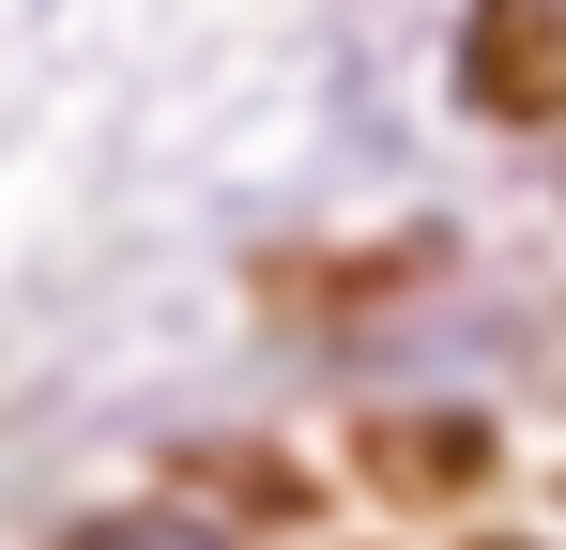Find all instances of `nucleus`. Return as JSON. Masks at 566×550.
<instances>
[{"label": "nucleus", "instance_id": "f257e3e1", "mask_svg": "<svg viewBox=\"0 0 566 550\" xmlns=\"http://www.w3.org/2000/svg\"><path fill=\"white\" fill-rule=\"evenodd\" d=\"M62 550H230L214 520H169V505H138V520H93V536H62Z\"/></svg>", "mask_w": 566, "mask_h": 550}]
</instances>
